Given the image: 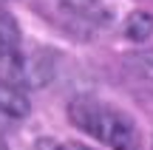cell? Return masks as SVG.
<instances>
[{
	"label": "cell",
	"mask_w": 153,
	"mask_h": 150,
	"mask_svg": "<svg viewBox=\"0 0 153 150\" xmlns=\"http://www.w3.org/2000/svg\"><path fill=\"white\" fill-rule=\"evenodd\" d=\"M68 119H71V125H76L91 139H97L99 145L111 150H139L142 145L139 125L125 111L108 105V102L79 96L68 105Z\"/></svg>",
	"instance_id": "cell-1"
},
{
	"label": "cell",
	"mask_w": 153,
	"mask_h": 150,
	"mask_svg": "<svg viewBox=\"0 0 153 150\" xmlns=\"http://www.w3.org/2000/svg\"><path fill=\"white\" fill-rule=\"evenodd\" d=\"M62 9L71 11L74 20L91 23L94 28H97V26H108V23H111V9L102 3V0H79V3H65Z\"/></svg>",
	"instance_id": "cell-2"
},
{
	"label": "cell",
	"mask_w": 153,
	"mask_h": 150,
	"mask_svg": "<svg viewBox=\"0 0 153 150\" xmlns=\"http://www.w3.org/2000/svg\"><path fill=\"white\" fill-rule=\"evenodd\" d=\"M17 48H20V28H17V20L11 14H6V11H0V62L14 57Z\"/></svg>",
	"instance_id": "cell-3"
},
{
	"label": "cell",
	"mask_w": 153,
	"mask_h": 150,
	"mask_svg": "<svg viewBox=\"0 0 153 150\" xmlns=\"http://www.w3.org/2000/svg\"><path fill=\"white\" fill-rule=\"evenodd\" d=\"M153 34V14L150 11H131L125 20V37L133 40V43H145V40H150Z\"/></svg>",
	"instance_id": "cell-4"
},
{
	"label": "cell",
	"mask_w": 153,
	"mask_h": 150,
	"mask_svg": "<svg viewBox=\"0 0 153 150\" xmlns=\"http://www.w3.org/2000/svg\"><path fill=\"white\" fill-rule=\"evenodd\" d=\"M0 111L9 116H26L28 113V99L23 96V88L0 82Z\"/></svg>",
	"instance_id": "cell-5"
},
{
	"label": "cell",
	"mask_w": 153,
	"mask_h": 150,
	"mask_svg": "<svg viewBox=\"0 0 153 150\" xmlns=\"http://www.w3.org/2000/svg\"><path fill=\"white\" fill-rule=\"evenodd\" d=\"M125 62H128V68H133V71L139 74V77L153 79V51H136V54H128Z\"/></svg>",
	"instance_id": "cell-6"
},
{
	"label": "cell",
	"mask_w": 153,
	"mask_h": 150,
	"mask_svg": "<svg viewBox=\"0 0 153 150\" xmlns=\"http://www.w3.org/2000/svg\"><path fill=\"white\" fill-rule=\"evenodd\" d=\"M31 150H65V147H62L57 139H48V136H43V139L34 142V147H31Z\"/></svg>",
	"instance_id": "cell-7"
},
{
	"label": "cell",
	"mask_w": 153,
	"mask_h": 150,
	"mask_svg": "<svg viewBox=\"0 0 153 150\" xmlns=\"http://www.w3.org/2000/svg\"><path fill=\"white\" fill-rule=\"evenodd\" d=\"M74 150H91V147H85V145H76V147H74Z\"/></svg>",
	"instance_id": "cell-8"
},
{
	"label": "cell",
	"mask_w": 153,
	"mask_h": 150,
	"mask_svg": "<svg viewBox=\"0 0 153 150\" xmlns=\"http://www.w3.org/2000/svg\"><path fill=\"white\" fill-rule=\"evenodd\" d=\"M0 150H6V145H3V142H0Z\"/></svg>",
	"instance_id": "cell-9"
},
{
	"label": "cell",
	"mask_w": 153,
	"mask_h": 150,
	"mask_svg": "<svg viewBox=\"0 0 153 150\" xmlns=\"http://www.w3.org/2000/svg\"><path fill=\"white\" fill-rule=\"evenodd\" d=\"M0 3H9V0H0Z\"/></svg>",
	"instance_id": "cell-10"
}]
</instances>
